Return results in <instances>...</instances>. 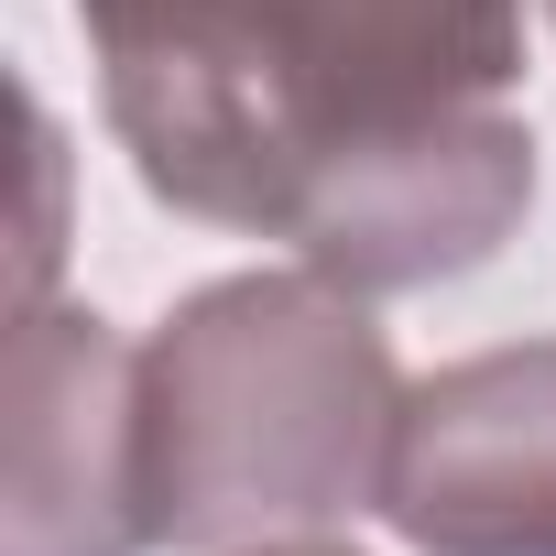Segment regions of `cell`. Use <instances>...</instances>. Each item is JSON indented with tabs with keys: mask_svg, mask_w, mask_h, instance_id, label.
<instances>
[{
	"mask_svg": "<svg viewBox=\"0 0 556 556\" xmlns=\"http://www.w3.org/2000/svg\"><path fill=\"white\" fill-rule=\"evenodd\" d=\"M131 175L350 295L480 273L534 207L523 0H77Z\"/></svg>",
	"mask_w": 556,
	"mask_h": 556,
	"instance_id": "obj_1",
	"label": "cell"
},
{
	"mask_svg": "<svg viewBox=\"0 0 556 556\" xmlns=\"http://www.w3.org/2000/svg\"><path fill=\"white\" fill-rule=\"evenodd\" d=\"M404 361L371 295L295 273H218L142 339V523L175 556H240L382 513Z\"/></svg>",
	"mask_w": 556,
	"mask_h": 556,
	"instance_id": "obj_2",
	"label": "cell"
},
{
	"mask_svg": "<svg viewBox=\"0 0 556 556\" xmlns=\"http://www.w3.org/2000/svg\"><path fill=\"white\" fill-rule=\"evenodd\" d=\"M0 556H153L142 350L88 306H23L0 361Z\"/></svg>",
	"mask_w": 556,
	"mask_h": 556,
	"instance_id": "obj_3",
	"label": "cell"
},
{
	"mask_svg": "<svg viewBox=\"0 0 556 556\" xmlns=\"http://www.w3.org/2000/svg\"><path fill=\"white\" fill-rule=\"evenodd\" d=\"M382 523L415 556H556V339L469 350L404 393Z\"/></svg>",
	"mask_w": 556,
	"mask_h": 556,
	"instance_id": "obj_4",
	"label": "cell"
},
{
	"mask_svg": "<svg viewBox=\"0 0 556 556\" xmlns=\"http://www.w3.org/2000/svg\"><path fill=\"white\" fill-rule=\"evenodd\" d=\"M240 556H361V545H339V534H285V545H240Z\"/></svg>",
	"mask_w": 556,
	"mask_h": 556,
	"instance_id": "obj_5",
	"label": "cell"
},
{
	"mask_svg": "<svg viewBox=\"0 0 556 556\" xmlns=\"http://www.w3.org/2000/svg\"><path fill=\"white\" fill-rule=\"evenodd\" d=\"M545 23H556V0H545Z\"/></svg>",
	"mask_w": 556,
	"mask_h": 556,
	"instance_id": "obj_6",
	"label": "cell"
}]
</instances>
